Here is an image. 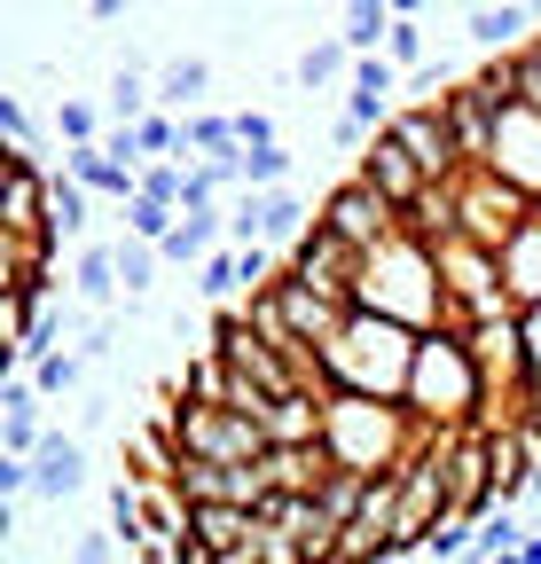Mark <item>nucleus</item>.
I'll return each mask as SVG.
<instances>
[{
    "label": "nucleus",
    "mask_w": 541,
    "mask_h": 564,
    "mask_svg": "<svg viewBox=\"0 0 541 564\" xmlns=\"http://www.w3.org/2000/svg\"><path fill=\"white\" fill-rule=\"evenodd\" d=\"M354 314H385V322L416 329V337L447 329L455 306H447V282H440V251L416 243V236H392L385 251H369L361 282H354Z\"/></svg>",
    "instance_id": "f257e3e1"
},
{
    "label": "nucleus",
    "mask_w": 541,
    "mask_h": 564,
    "mask_svg": "<svg viewBox=\"0 0 541 564\" xmlns=\"http://www.w3.org/2000/svg\"><path fill=\"white\" fill-rule=\"evenodd\" d=\"M416 329H400L385 314H346L322 345V369H329V392H354V400H385V408H409V377H416Z\"/></svg>",
    "instance_id": "f03ea898"
},
{
    "label": "nucleus",
    "mask_w": 541,
    "mask_h": 564,
    "mask_svg": "<svg viewBox=\"0 0 541 564\" xmlns=\"http://www.w3.org/2000/svg\"><path fill=\"white\" fill-rule=\"evenodd\" d=\"M440 432H424V423L409 408H385V400H354V392H337L329 400V423H322V447L337 470H354V478H385V470H409Z\"/></svg>",
    "instance_id": "7ed1b4c3"
},
{
    "label": "nucleus",
    "mask_w": 541,
    "mask_h": 564,
    "mask_svg": "<svg viewBox=\"0 0 541 564\" xmlns=\"http://www.w3.org/2000/svg\"><path fill=\"white\" fill-rule=\"evenodd\" d=\"M487 377L479 361H470L463 329H432L416 345V377H409V415L424 423V432H487Z\"/></svg>",
    "instance_id": "20e7f679"
},
{
    "label": "nucleus",
    "mask_w": 541,
    "mask_h": 564,
    "mask_svg": "<svg viewBox=\"0 0 541 564\" xmlns=\"http://www.w3.org/2000/svg\"><path fill=\"white\" fill-rule=\"evenodd\" d=\"M455 220H463V236L455 243H479V251H510L533 220H541V204L533 196H518L510 181H495V173H479V165H470L463 181H455Z\"/></svg>",
    "instance_id": "39448f33"
},
{
    "label": "nucleus",
    "mask_w": 541,
    "mask_h": 564,
    "mask_svg": "<svg viewBox=\"0 0 541 564\" xmlns=\"http://www.w3.org/2000/svg\"><path fill=\"white\" fill-rule=\"evenodd\" d=\"M314 228H329L337 243H354L361 259L369 251H385L392 236H409V212H392L361 173H346V181H337L329 196H322V212H314Z\"/></svg>",
    "instance_id": "423d86ee"
},
{
    "label": "nucleus",
    "mask_w": 541,
    "mask_h": 564,
    "mask_svg": "<svg viewBox=\"0 0 541 564\" xmlns=\"http://www.w3.org/2000/svg\"><path fill=\"white\" fill-rule=\"evenodd\" d=\"M275 440L267 423L236 415V408H188L181 415V463H267Z\"/></svg>",
    "instance_id": "0eeeda50"
},
{
    "label": "nucleus",
    "mask_w": 541,
    "mask_h": 564,
    "mask_svg": "<svg viewBox=\"0 0 541 564\" xmlns=\"http://www.w3.org/2000/svg\"><path fill=\"white\" fill-rule=\"evenodd\" d=\"M385 133H392L416 165H424V181H432V188H447V181H463V173H470V165H463V141H455V126H447V110H440V102H400V118H392Z\"/></svg>",
    "instance_id": "6e6552de"
},
{
    "label": "nucleus",
    "mask_w": 541,
    "mask_h": 564,
    "mask_svg": "<svg viewBox=\"0 0 541 564\" xmlns=\"http://www.w3.org/2000/svg\"><path fill=\"white\" fill-rule=\"evenodd\" d=\"M479 173H495V181H510L518 196L541 204V110L533 102H510L495 118V141H487V165Z\"/></svg>",
    "instance_id": "1a4fd4ad"
},
{
    "label": "nucleus",
    "mask_w": 541,
    "mask_h": 564,
    "mask_svg": "<svg viewBox=\"0 0 541 564\" xmlns=\"http://www.w3.org/2000/svg\"><path fill=\"white\" fill-rule=\"evenodd\" d=\"M291 282H306V291H322V299H337V306H354V282H361V251L354 243H337L329 228H314L299 251H291V267H283Z\"/></svg>",
    "instance_id": "9d476101"
},
{
    "label": "nucleus",
    "mask_w": 541,
    "mask_h": 564,
    "mask_svg": "<svg viewBox=\"0 0 541 564\" xmlns=\"http://www.w3.org/2000/svg\"><path fill=\"white\" fill-rule=\"evenodd\" d=\"M87 494V440L79 432H47L40 455H32V502L40 510H63Z\"/></svg>",
    "instance_id": "9b49d317"
},
{
    "label": "nucleus",
    "mask_w": 541,
    "mask_h": 564,
    "mask_svg": "<svg viewBox=\"0 0 541 564\" xmlns=\"http://www.w3.org/2000/svg\"><path fill=\"white\" fill-rule=\"evenodd\" d=\"M47 432H55V423H47V400H40V384H32L24 369H17V377H0V455L32 463Z\"/></svg>",
    "instance_id": "f8f14e48"
},
{
    "label": "nucleus",
    "mask_w": 541,
    "mask_h": 564,
    "mask_svg": "<svg viewBox=\"0 0 541 564\" xmlns=\"http://www.w3.org/2000/svg\"><path fill=\"white\" fill-rule=\"evenodd\" d=\"M354 173H361V181H369V188H377L392 212H416V204H424V188H432V181H424V165H416L409 150H400L392 133H377V141H369Z\"/></svg>",
    "instance_id": "ddd939ff"
},
{
    "label": "nucleus",
    "mask_w": 541,
    "mask_h": 564,
    "mask_svg": "<svg viewBox=\"0 0 541 564\" xmlns=\"http://www.w3.org/2000/svg\"><path fill=\"white\" fill-rule=\"evenodd\" d=\"M440 110H447V126H455V141H463V165H487V141H495V95L479 87V79H455L447 95H432Z\"/></svg>",
    "instance_id": "4468645a"
},
{
    "label": "nucleus",
    "mask_w": 541,
    "mask_h": 564,
    "mask_svg": "<svg viewBox=\"0 0 541 564\" xmlns=\"http://www.w3.org/2000/svg\"><path fill=\"white\" fill-rule=\"evenodd\" d=\"M322 423H329L322 392H283L275 408H267V440L275 447H322Z\"/></svg>",
    "instance_id": "2eb2a0df"
},
{
    "label": "nucleus",
    "mask_w": 541,
    "mask_h": 564,
    "mask_svg": "<svg viewBox=\"0 0 541 564\" xmlns=\"http://www.w3.org/2000/svg\"><path fill=\"white\" fill-rule=\"evenodd\" d=\"M72 299H79L87 314H110V306H118V259H110V243H79V259H72Z\"/></svg>",
    "instance_id": "dca6fc26"
},
{
    "label": "nucleus",
    "mask_w": 541,
    "mask_h": 564,
    "mask_svg": "<svg viewBox=\"0 0 541 564\" xmlns=\"http://www.w3.org/2000/svg\"><path fill=\"white\" fill-rule=\"evenodd\" d=\"M102 110H110V126H142V118L158 110V79H150V70L126 55V63L110 70V95H102Z\"/></svg>",
    "instance_id": "f3484780"
},
{
    "label": "nucleus",
    "mask_w": 541,
    "mask_h": 564,
    "mask_svg": "<svg viewBox=\"0 0 541 564\" xmlns=\"http://www.w3.org/2000/svg\"><path fill=\"white\" fill-rule=\"evenodd\" d=\"M228 392H236V369L220 361V345H196L188 369H181V400L188 408H228Z\"/></svg>",
    "instance_id": "a211bd4d"
},
{
    "label": "nucleus",
    "mask_w": 541,
    "mask_h": 564,
    "mask_svg": "<svg viewBox=\"0 0 541 564\" xmlns=\"http://www.w3.org/2000/svg\"><path fill=\"white\" fill-rule=\"evenodd\" d=\"M291 79H299L306 95H322V87L346 95V87H354V47H346V40H314V47L291 63Z\"/></svg>",
    "instance_id": "6ab92c4d"
},
{
    "label": "nucleus",
    "mask_w": 541,
    "mask_h": 564,
    "mask_svg": "<svg viewBox=\"0 0 541 564\" xmlns=\"http://www.w3.org/2000/svg\"><path fill=\"white\" fill-rule=\"evenodd\" d=\"M205 87H213V63H205V55H173V63L158 70V110H165V118H173V110L196 118V95H205Z\"/></svg>",
    "instance_id": "aec40b11"
},
{
    "label": "nucleus",
    "mask_w": 541,
    "mask_h": 564,
    "mask_svg": "<svg viewBox=\"0 0 541 564\" xmlns=\"http://www.w3.org/2000/svg\"><path fill=\"white\" fill-rule=\"evenodd\" d=\"M526 24H533V9H470V17H463L470 47H495V55H526V47H533Z\"/></svg>",
    "instance_id": "412c9836"
},
{
    "label": "nucleus",
    "mask_w": 541,
    "mask_h": 564,
    "mask_svg": "<svg viewBox=\"0 0 541 564\" xmlns=\"http://www.w3.org/2000/svg\"><path fill=\"white\" fill-rule=\"evenodd\" d=\"M392 24H400V9H385V0H354V9H346V32H337V40L354 47V63H369V55H385Z\"/></svg>",
    "instance_id": "4be33fe9"
},
{
    "label": "nucleus",
    "mask_w": 541,
    "mask_h": 564,
    "mask_svg": "<svg viewBox=\"0 0 541 564\" xmlns=\"http://www.w3.org/2000/svg\"><path fill=\"white\" fill-rule=\"evenodd\" d=\"M188 533H196V541H205V549L220 556V549H244V541H259V510H228V502H205Z\"/></svg>",
    "instance_id": "5701e85b"
},
{
    "label": "nucleus",
    "mask_w": 541,
    "mask_h": 564,
    "mask_svg": "<svg viewBox=\"0 0 541 564\" xmlns=\"http://www.w3.org/2000/svg\"><path fill=\"white\" fill-rule=\"evenodd\" d=\"M47 236L55 243H79L87 236V188L72 173H47Z\"/></svg>",
    "instance_id": "b1692460"
},
{
    "label": "nucleus",
    "mask_w": 541,
    "mask_h": 564,
    "mask_svg": "<svg viewBox=\"0 0 541 564\" xmlns=\"http://www.w3.org/2000/svg\"><path fill=\"white\" fill-rule=\"evenodd\" d=\"M102 110L87 102V95H55V141L63 150H102Z\"/></svg>",
    "instance_id": "393cba45"
},
{
    "label": "nucleus",
    "mask_w": 541,
    "mask_h": 564,
    "mask_svg": "<svg viewBox=\"0 0 541 564\" xmlns=\"http://www.w3.org/2000/svg\"><path fill=\"white\" fill-rule=\"evenodd\" d=\"M110 259H118V291H126V299H150V291H158V259H165L158 243L118 236V243H110Z\"/></svg>",
    "instance_id": "a878e982"
},
{
    "label": "nucleus",
    "mask_w": 541,
    "mask_h": 564,
    "mask_svg": "<svg viewBox=\"0 0 541 564\" xmlns=\"http://www.w3.org/2000/svg\"><path fill=\"white\" fill-rule=\"evenodd\" d=\"M196 299H213L220 314L244 299V251H213L205 267H196Z\"/></svg>",
    "instance_id": "bb28decb"
},
{
    "label": "nucleus",
    "mask_w": 541,
    "mask_h": 564,
    "mask_svg": "<svg viewBox=\"0 0 541 564\" xmlns=\"http://www.w3.org/2000/svg\"><path fill=\"white\" fill-rule=\"evenodd\" d=\"M385 63L392 70H432V40H424V9H400L392 40H385Z\"/></svg>",
    "instance_id": "cd10ccee"
},
{
    "label": "nucleus",
    "mask_w": 541,
    "mask_h": 564,
    "mask_svg": "<svg viewBox=\"0 0 541 564\" xmlns=\"http://www.w3.org/2000/svg\"><path fill=\"white\" fill-rule=\"evenodd\" d=\"M32 384H40V400H72L79 384H87V361H79V352H47V361L40 369H24Z\"/></svg>",
    "instance_id": "c85d7f7f"
},
{
    "label": "nucleus",
    "mask_w": 541,
    "mask_h": 564,
    "mask_svg": "<svg viewBox=\"0 0 541 564\" xmlns=\"http://www.w3.org/2000/svg\"><path fill=\"white\" fill-rule=\"evenodd\" d=\"M118 212H126V236H133V243H158V251H165V236L181 228V212H165V204H150V196H133V204H118Z\"/></svg>",
    "instance_id": "c756f323"
},
{
    "label": "nucleus",
    "mask_w": 541,
    "mask_h": 564,
    "mask_svg": "<svg viewBox=\"0 0 541 564\" xmlns=\"http://www.w3.org/2000/svg\"><path fill=\"white\" fill-rule=\"evenodd\" d=\"M188 173H196V165H181V158L142 165V196H150V204H165V212H181V204H188Z\"/></svg>",
    "instance_id": "7c9ffc66"
},
{
    "label": "nucleus",
    "mask_w": 541,
    "mask_h": 564,
    "mask_svg": "<svg viewBox=\"0 0 541 564\" xmlns=\"http://www.w3.org/2000/svg\"><path fill=\"white\" fill-rule=\"evenodd\" d=\"M361 494H369V478H354V470H329V486H322V510H329L337 525H354V518H361Z\"/></svg>",
    "instance_id": "2f4dec72"
},
{
    "label": "nucleus",
    "mask_w": 541,
    "mask_h": 564,
    "mask_svg": "<svg viewBox=\"0 0 541 564\" xmlns=\"http://www.w3.org/2000/svg\"><path fill=\"white\" fill-rule=\"evenodd\" d=\"M0 141H9V158H40V133H32V110L17 95H0Z\"/></svg>",
    "instance_id": "473e14b6"
},
{
    "label": "nucleus",
    "mask_w": 541,
    "mask_h": 564,
    "mask_svg": "<svg viewBox=\"0 0 541 564\" xmlns=\"http://www.w3.org/2000/svg\"><path fill=\"white\" fill-rule=\"evenodd\" d=\"M236 141H244L251 158H259V150H283V126L267 118V110H236Z\"/></svg>",
    "instance_id": "72a5a7b5"
},
{
    "label": "nucleus",
    "mask_w": 541,
    "mask_h": 564,
    "mask_svg": "<svg viewBox=\"0 0 541 564\" xmlns=\"http://www.w3.org/2000/svg\"><path fill=\"white\" fill-rule=\"evenodd\" d=\"M354 95H377V102H392V95H400V70H392L385 55H369V63H354Z\"/></svg>",
    "instance_id": "f704fd0d"
},
{
    "label": "nucleus",
    "mask_w": 541,
    "mask_h": 564,
    "mask_svg": "<svg viewBox=\"0 0 541 564\" xmlns=\"http://www.w3.org/2000/svg\"><path fill=\"white\" fill-rule=\"evenodd\" d=\"M72 352H79V361H87V369H102V361H110V352H118V314H102V322H95V329H87V337H79Z\"/></svg>",
    "instance_id": "c9c22d12"
},
{
    "label": "nucleus",
    "mask_w": 541,
    "mask_h": 564,
    "mask_svg": "<svg viewBox=\"0 0 541 564\" xmlns=\"http://www.w3.org/2000/svg\"><path fill=\"white\" fill-rule=\"evenodd\" d=\"M0 502H32V463L0 455Z\"/></svg>",
    "instance_id": "e433bc0d"
},
{
    "label": "nucleus",
    "mask_w": 541,
    "mask_h": 564,
    "mask_svg": "<svg viewBox=\"0 0 541 564\" xmlns=\"http://www.w3.org/2000/svg\"><path fill=\"white\" fill-rule=\"evenodd\" d=\"M72 564H118V533H110V525H102V533H79Z\"/></svg>",
    "instance_id": "4c0bfd02"
},
{
    "label": "nucleus",
    "mask_w": 541,
    "mask_h": 564,
    "mask_svg": "<svg viewBox=\"0 0 541 564\" xmlns=\"http://www.w3.org/2000/svg\"><path fill=\"white\" fill-rule=\"evenodd\" d=\"M518 87H526V102L541 110V40H533V47L518 55Z\"/></svg>",
    "instance_id": "58836bf2"
},
{
    "label": "nucleus",
    "mask_w": 541,
    "mask_h": 564,
    "mask_svg": "<svg viewBox=\"0 0 541 564\" xmlns=\"http://www.w3.org/2000/svg\"><path fill=\"white\" fill-rule=\"evenodd\" d=\"M526 518H533V533H541V486H533V502H526Z\"/></svg>",
    "instance_id": "ea45409f"
},
{
    "label": "nucleus",
    "mask_w": 541,
    "mask_h": 564,
    "mask_svg": "<svg viewBox=\"0 0 541 564\" xmlns=\"http://www.w3.org/2000/svg\"><path fill=\"white\" fill-rule=\"evenodd\" d=\"M377 564H416V556H400V549H392V556H377Z\"/></svg>",
    "instance_id": "a19ab883"
}]
</instances>
